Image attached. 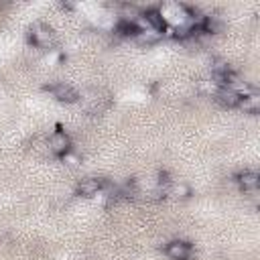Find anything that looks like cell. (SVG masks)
I'll return each instance as SVG.
<instances>
[{
    "label": "cell",
    "instance_id": "1",
    "mask_svg": "<svg viewBox=\"0 0 260 260\" xmlns=\"http://www.w3.org/2000/svg\"><path fill=\"white\" fill-rule=\"evenodd\" d=\"M30 41H32L37 47H41V49H51L53 43H55V35H53V30H51L47 24L37 22V24H32V28H30Z\"/></svg>",
    "mask_w": 260,
    "mask_h": 260
},
{
    "label": "cell",
    "instance_id": "2",
    "mask_svg": "<svg viewBox=\"0 0 260 260\" xmlns=\"http://www.w3.org/2000/svg\"><path fill=\"white\" fill-rule=\"evenodd\" d=\"M49 148H51V152L63 156L65 152L71 150V140H69V136H67L65 132L57 130V132H53V134L49 136Z\"/></svg>",
    "mask_w": 260,
    "mask_h": 260
},
{
    "label": "cell",
    "instance_id": "3",
    "mask_svg": "<svg viewBox=\"0 0 260 260\" xmlns=\"http://www.w3.org/2000/svg\"><path fill=\"white\" fill-rule=\"evenodd\" d=\"M167 256L173 260H187L191 256V246L183 240H173L167 244Z\"/></svg>",
    "mask_w": 260,
    "mask_h": 260
},
{
    "label": "cell",
    "instance_id": "4",
    "mask_svg": "<svg viewBox=\"0 0 260 260\" xmlns=\"http://www.w3.org/2000/svg\"><path fill=\"white\" fill-rule=\"evenodd\" d=\"M100 191H102V181L95 177H85L77 185V195H81V197H93Z\"/></svg>",
    "mask_w": 260,
    "mask_h": 260
},
{
    "label": "cell",
    "instance_id": "5",
    "mask_svg": "<svg viewBox=\"0 0 260 260\" xmlns=\"http://www.w3.org/2000/svg\"><path fill=\"white\" fill-rule=\"evenodd\" d=\"M51 91H53V95H55L59 102H65V104H73V102H77V91H75L71 85L57 83Z\"/></svg>",
    "mask_w": 260,
    "mask_h": 260
},
{
    "label": "cell",
    "instance_id": "6",
    "mask_svg": "<svg viewBox=\"0 0 260 260\" xmlns=\"http://www.w3.org/2000/svg\"><path fill=\"white\" fill-rule=\"evenodd\" d=\"M215 95H217V100L223 104V106H228V108H238V104H240V95L232 89V87H219L217 91H215Z\"/></svg>",
    "mask_w": 260,
    "mask_h": 260
},
{
    "label": "cell",
    "instance_id": "7",
    "mask_svg": "<svg viewBox=\"0 0 260 260\" xmlns=\"http://www.w3.org/2000/svg\"><path fill=\"white\" fill-rule=\"evenodd\" d=\"M238 183L244 191H256L258 189V183H260V177L256 171H244L238 175Z\"/></svg>",
    "mask_w": 260,
    "mask_h": 260
},
{
    "label": "cell",
    "instance_id": "8",
    "mask_svg": "<svg viewBox=\"0 0 260 260\" xmlns=\"http://www.w3.org/2000/svg\"><path fill=\"white\" fill-rule=\"evenodd\" d=\"M144 20H146V24L152 28V30H156V32H162L165 30V20H162V16H160V12L158 10H146L144 14H140Z\"/></svg>",
    "mask_w": 260,
    "mask_h": 260
},
{
    "label": "cell",
    "instance_id": "9",
    "mask_svg": "<svg viewBox=\"0 0 260 260\" xmlns=\"http://www.w3.org/2000/svg\"><path fill=\"white\" fill-rule=\"evenodd\" d=\"M238 108L244 110L246 114H256V112L260 110V95H258V93H252V95L242 98L240 104H238Z\"/></svg>",
    "mask_w": 260,
    "mask_h": 260
},
{
    "label": "cell",
    "instance_id": "10",
    "mask_svg": "<svg viewBox=\"0 0 260 260\" xmlns=\"http://www.w3.org/2000/svg\"><path fill=\"white\" fill-rule=\"evenodd\" d=\"M173 195H177V197H189L191 195V189L185 183H177V185H173Z\"/></svg>",
    "mask_w": 260,
    "mask_h": 260
},
{
    "label": "cell",
    "instance_id": "11",
    "mask_svg": "<svg viewBox=\"0 0 260 260\" xmlns=\"http://www.w3.org/2000/svg\"><path fill=\"white\" fill-rule=\"evenodd\" d=\"M63 160H65V162H69V165H77V162H79V156H77V154H73V152L69 150V152H65V154H63Z\"/></svg>",
    "mask_w": 260,
    "mask_h": 260
}]
</instances>
